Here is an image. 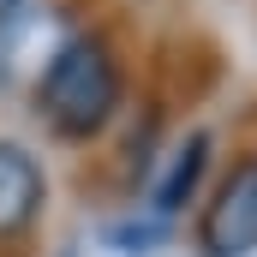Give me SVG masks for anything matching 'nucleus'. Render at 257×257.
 Listing matches in <instances>:
<instances>
[{
    "label": "nucleus",
    "instance_id": "3",
    "mask_svg": "<svg viewBox=\"0 0 257 257\" xmlns=\"http://www.w3.org/2000/svg\"><path fill=\"white\" fill-rule=\"evenodd\" d=\"M42 209V168L30 150L18 144H0V239L6 233H24Z\"/></svg>",
    "mask_w": 257,
    "mask_h": 257
},
{
    "label": "nucleus",
    "instance_id": "4",
    "mask_svg": "<svg viewBox=\"0 0 257 257\" xmlns=\"http://www.w3.org/2000/svg\"><path fill=\"white\" fill-rule=\"evenodd\" d=\"M203 168H209V132H192L180 150H174V162H168V174H162V186L150 197V209H156V221H168V215H180V203L197 192V180H203Z\"/></svg>",
    "mask_w": 257,
    "mask_h": 257
},
{
    "label": "nucleus",
    "instance_id": "5",
    "mask_svg": "<svg viewBox=\"0 0 257 257\" xmlns=\"http://www.w3.org/2000/svg\"><path fill=\"white\" fill-rule=\"evenodd\" d=\"M108 239H114V245H138V251H150V245L162 239V221H126V227H114Z\"/></svg>",
    "mask_w": 257,
    "mask_h": 257
},
{
    "label": "nucleus",
    "instance_id": "2",
    "mask_svg": "<svg viewBox=\"0 0 257 257\" xmlns=\"http://www.w3.org/2000/svg\"><path fill=\"white\" fill-rule=\"evenodd\" d=\"M197 245H203V257H251L257 251V162H239L221 180L215 203L203 209Z\"/></svg>",
    "mask_w": 257,
    "mask_h": 257
},
{
    "label": "nucleus",
    "instance_id": "6",
    "mask_svg": "<svg viewBox=\"0 0 257 257\" xmlns=\"http://www.w3.org/2000/svg\"><path fill=\"white\" fill-rule=\"evenodd\" d=\"M12 6H18V0H0V18H6V12H12Z\"/></svg>",
    "mask_w": 257,
    "mask_h": 257
},
{
    "label": "nucleus",
    "instance_id": "1",
    "mask_svg": "<svg viewBox=\"0 0 257 257\" xmlns=\"http://www.w3.org/2000/svg\"><path fill=\"white\" fill-rule=\"evenodd\" d=\"M36 96H42V114H48L54 132H66V138L102 132L114 120V108H120V66L108 54V42L102 36H72V42H60L54 60L42 66Z\"/></svg>",
    "mask_w": 257,
    "mask_h": 257
}]
</instances>
